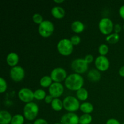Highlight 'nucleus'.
Listing matches in <instances>:
<instances>
[{"label": "nucleus", "instance_id": "39", "mask_svg": "<svg viewBox=\"0 0 124 124\" xmlns=\"http://www.w3.org/2000/svg\"><path fill=\"white\" fill-rule=\"evenodd\" d=\"M54 124H61V122H56V123H54Z\"/></svg>", "mask_w": 124, "mask_h": 124}, {"label": "nucleus", "instance_id": "10", "mask_svg": "<svg viewBox=\"0 0 124 124\" xmlns=\"http://www.w3.org/2000/svg\"><path fill=\"white\" fill-rule=\"evenodd\" d=\"M18 96L19 99L25 104L31 102L33 100L35 99L34 92L28 88H23L19 90Z\"/></svg>", "mask_w": 124, "mask_h": 124}, {"label": "nucleus", "instance_id": "42", "mask_svg": "<svg viewBox=\"0 0 124 124\" xmlns=\"http://www.w3.org/2000/svg\"><path fill=\"white\" fill-rule=\"evenodd\" d=\"M122 124H124V123H122Z\"/></svg>", "mask_w": 124, "mask_h": 124}, {"label": "nucleus", "instance_id": "14", "mask_svg": "<svg viewBox=\"0 0 124 124\" xmlns=\"http://www.w3.org/2000/svg\"><path fill=\"white\" fill-rule=\"evenodd\" d=\"M19 61V55L15 52H10L8 53L6 58V62L7 64L11 67L16 66Z\"/></svg>", "mask_w": 124, "mask_h": 124}, {"label": "nucleus", "instance_id": "19", "mask_svg": "<svg viewBox=\"0 0 124 124\" xmlns=\"http://www.w3.org/2000/svg\"><path fill=\"white\" fill-rule=\"evenodd\" d=\"M79 109L84 114H90L93 111L94 107L90 102H84L81 104Z\"/></svg>", "mask_w": 124, "mask_h": 124}, {"label": "nucleus", "instance_id": "5", "mask_svg": "<svg viewBox=\"0 0 124 124\" xmlns=\"http://www.w3.org/2000/svg\"><path fill=\"white\" fill-rule=\"evenodd\" d=\"M54 30V24L48 20H44L38 27L39 33L44 38L50 37L53 33Z\"/></svg>", "mask_w": 124, "mask_h": 124}, {"label": "nucleus", "instance_id": "28", "mask_svg": "<svg viewBox=\"0 0 124 124\" xmlns=\"http://www.w3.org/2000/svg\"><path fill=\"white\" fill-rule=\"evenodd\" d=\"M32 19H33V21L35 23L37 24H41L42 22L44 21V19H43V17L41 15L40 13H36L33 15L32 16Z\"/></svg>", "mask_w": 124, "mask_h": 124}, {"label": "nucleus", "instance_id": "33", "mask_svg": "<svg viewBox=\"0 0 124 124\" xmlns=\"http://www.w3.org/2000/svg\"><path fill=\"white\" fill-rule=\"evenodd\" d=\"M33 124H48V122L46 119L42 118H39L34 121Z\"/></svg>", "mask_w": 124, "mask_h": 124}, {"label": "nucleus", "instance_id": "37", "mask_svg": "<svg viewBox=\"0 0 124 124\" xmlns=\"http://www.w3.org/2000/svg\"><path fill=\"white\" fill-rule=\"evenodd\" d=\"M119 74L122 77H124V65L120 68L119 70Z\"/></svg>", "mask_w": 124, "mask_h": 124}, {"label": "nucleus", "instance_id": "41", "mask_svg": "<svg viewBox=\"0 0 124 124\" xmlns=\"http://www.w3.org/2000/svg\"><path fill=\"white\" fill-rule=\"evenodd\" d=\"M123 29H124V25H123Z\"/></svg>", "mask_w": 124, "mask_h": 124}, {"label": "nucleus", "instance_id": "4", "mask_svg": "<svg viewBox=\"0 0 124 124\" xmlns=\"http://www.w3.org/2000/svg\"><path fill=\"white\" fill-rule=\"evenodd\" d=\"M73 45L70 39L67 38L61 39L57 44V49L61 55L69 56L73 51Z\"/></svg>", "mask_w": 124, "mask_h": 124}, {"label": "nucleus", "instance_id": "35", "mask_svg": "<svg viewBox=\"0 0 124 124\" xmlns=\"http://www.w3.org/2000/svg\"><path fill=\"white\" fill-rule=\"evenodd\" d=\"M121 124L119 121L118 120L116 119L111 118L109 119L106 122V124Z\"/></svg>", "mask_w": 124, "mask_h": 124}, {"label": "nucleus", "instance_id": "20", "mask_svg": "<svg viewBox=\"0 0 124 124\" xmlns=\"http://www.w3.org/2000/svg\"><path fill=\"white\" fill-rule=\"evenodd\" d=\"M76 98L82 101H85L88 98V92L87 90L85 88H81L76 92Z\"/></svg>", "mask_w": 124, "mask_h": 124}, {"label": "nucleus", "instance_id": "26", "mask_svg": "<svg viewBox=\"0 0 124 124\" xmlns=\"http://www.w3.org/2000/svg\"><path fill=\"white\" fill-rule=\"evenodd\" d=\"M24 116L20 114H16L12 117L10 124H24Z\"/></svg>", "mask_w": 124, "mask_h": 124}, {"label": "nucleus", "instance_id": "11", "mask_svg": "<svg viewBox=\"0 0 124 124\" xmlns=\"http://www.w3.org/2000/svg\"><path fill=\"white\" fill-rule=\"evenodd\" d=\"M97 70L101 71H105L110 67V61L105 56H99L94 61Z\"/></svg>", "mask_w": 124, "mask_h": 124}, {"label": "nucleus", "instance_id": "32", "mask_svg": "<svg viewBox=\"0 0 124 124\" xmlns=\"http://www.w3.org/2000/svg\"><path fill=\"white\" fill-rule=\"evenodd\" d=\"M53 99H54V98H53L52 96H51L50 94H48V95L46 96V97L45 98L44 101L46 104H52V101H53Z\"/></svg>", "mask_w": 124, "mask_h": 124}, {"label": "nucleus", "instance_id": "1", "mask_svg": "<svg viewBox=\"0 0 124 124\" xmlns=\"http://www.w3.org/2000/svg\"><path fill=\"white\" fill-rule=\"evenodd\" d=\"M64 84L65 87L69 90L77 92L80 88H82L84 84V79L81 75L74 73L67 77Z\"/></svg>", "mask_w": 124, "mask_h": 124}, {"label": "nucleus", "instance_id": "38", "mask_svg": "<svg viewBox=\"0 0 124 124\" xmlns=\"http://www.w3.org/2000/svg\"><path fill=\"white\" fill-rule=\"evenodd\" d=\"M53 1L57 4H61V3H62V2H64V0H54Z\"/></svg>", "mask_w": 124, "mask_h": 124}, {"label": "nucleus", "instance_id": "17", "mask_svg": "<svg viewBox=\"0 0 124 124\" xmlns=\"http://www.w3.org/2000/svg\"><path fill=\"white\" fill-rule=\"evenodd\" d=\"M87 77L91 82H96L101 79V75L99 70L97 69H92L88 72Z\"/></svg>", "mask_w": 124, "mask_h": 124}, {"label": "nucleus", "instance_id": "3", "mask_svg": "<svg viewBox=\"0 0 124 124\" xmlns=\"http://www.w3.org/2000/svg\"><path fill=\"white\" fill-rule=\"evenodd\" d=\"M63 105L65 110L68 112L75 113L79 109V101L77 98L73 96H67L63 100Z\"/></svg>", "mask_w": 124, "mask_h": 124}, {"label": "nucleus", "instance_id": "16", "mask_svg": "<svg viewBox=\"0 0 124 124\" xmlns=\"http://www.w3.org/2000/svg\"><path fill=\"white\" fill-rule=\"evenodd\" d=\"M12 117L10 113L6 110L0 111V124H10L12 122Z\"/></svg>", "mask_w": 124, "mask_h": 124}, {"label": "nucleus", "instance_id": "18", "mask_svg": "<svg viewBox=\"0 0 124 124\" xmlns=\"http://www.w3.org/2000/svg\"><path fill=\"white\" fill-rule=\"evenodd\" d=\"M71 30L76 33H81L84 30L85 25L82 22L80 21H75L71 25Z\"/></svg>", "mask_w": 124, "mask_h": 124}, {"label": "nucleus", "instance_id": "15", "mask_svg": "<svg viewBox=\"0 0 124 124\" xmlns=\"http://www.w3.org/2000/svg\"><path fill=\"white\" fill-rule=\"evenodd\" d=\"M51 14L54 18L60 19L64 18L65 15V11L63 7L56 6L53 7L51 10Z\"/></svg>", "mask_w": 124, "mask_h": 124}, {"label": "nucleus", "instance_id": "13", "mask_svg": "<svg viewBox=\"0 0 124 124\" xmlns=\"http://www.w3.org/2000/svg\"><path fill=\"white\" fill-rule=\"evenodd\" d=\"M61 124H79V117L75 113L68 112L61 118Z\"/></svg>", "mask_w": 124, "mask_h": 124}, {"label": "nucleus", "instance_id": "21", "mask_svg": "<svg viewBox=\"0 0 124 124\" xmlns=\"http://www.w3.org/2000/svg\"><path fill=\"white\" fill-rule=\"evenodd\" d=\"M51 107L53 110L56 111H61L62 109L64 108L63 101H62L59 98H54L51 104Z\"/></svg>", "mask_w": 124, "mask_h": 124}, {"label": "nucleus", "instance_id": "24", "mask_svg": "<svg viewBox=\"0 0 124 124\" xmlns=\"http://www.w3.org/2000/svg\"><path fill=\"white\" fill-rule=\"evenodd\" d=\"M92 120L90 114H83L79 117V124H90Z\"/></svg>", "mask_w": 124, "mask_h": 124}, {"label": "nucleus", "instance_id": "29", "mask_svg": "<svg viewBox=\"0 0 124 124\" xmlns=\"http://www.w3.org/2000/svg\"><path fill=\"white\" fill-rule=\"evenodd\" d=\"M7 88V84L3 78H0V93H3Z\"/></svg>", "mask_w": 124, "mask_h": 124}, {"label": "nucleus", "instance_id": "2", "mask_svg": "<svg viewBox=\"0 0 124 124\" xmlns=\"http://www.w3.org/2000/svg\"><path fill=\"white\" fill-rule=\"evenodd\" d=\"M39 113V107L36 103L31 102L26 104L23 109L24 117L28 121H34L37 117Z\"/></svg>", "mask_w": 124, "mask_h": 124}, {"label": "nucleus", "instance_id": "25", "mask_svg": "<svg viewBox=\"0 0 124 124\" xmlns=\"http://www.w3.org/2000/svg\"><path fill=\"white\" fill-rule=\"evenodd\" d=\"M46 96L47 95L46 92L42 89H37L34 92V97L36 100H43L45 99Z\"/></svg>", "mask_w": 124, "mask_h": 124}, {"label": "nucleus", "instance_id": "27", "mask_svg": "<svg viewBox=\"0 0 124 124\" xmlns=\"http://www.w3.org/2000/svg\"><path fill=\"white\" fill-rule=\"evenodd\" d=\"M109 51L108 46L105 44H102L99 46L98 52L101 56H105Z\"/></svg>", "mask_w": 124, "mask_h": 124}, {"label": "nucleus", "instance_id": "7", "mask_svg": "<svg viewBox=\"0 0 124 124\" xmlns=\"http://www.w3.org/2000/svg\"><path fill=\"white\" fill-rule=\"evenodd\" d=\"M98 27L103 35L108 36L111 34V32L113 30L114 24L110 18H103L99 21Z\"/></svg>", "mask_w": 124, "mask_h": 124}, {"label": "nucleus", "instance_id": "12", "mask_svg": "<svg viewBox=\"0 0 124 124\" xmlns=\"http://www.w3.org/2000/svg\"><path fill=\"white\" fill-rule=\"evenodd\" d=\"M49 94L54 98H59L62 95L64 92V87L60 82H53L48 88Z\"/></svg>", "mask_w": 124, "mask_h": 124}, {"label": "nucleus", "instance_id": "9", "mask_svg": "<svg viewBox=\"0 0 124 124\" xmlns=\"http://www.w3.org/2000/svg\"><path fill=\"white\" fill-rule=\"evenodd\" d=\"M10 76L11 79L16 82L23 81L25 77V70L21 66L16 65L11 68L10 70Z\"/></svg>", "mask_w": 124, "mask_h": 124}, {"label": "nucleus", "instance_id": "34", "mask_svg": "<svg viewBox=\"0 0 124 124\" xmlns=\"http://www.w3.org/2000/svg\"><path fill=\"white\" fill-rule=\"evenodd\" d=\"M121 30H122V27L119 24H116L114 25L113 30L115 31V33L119 34V33L121 32Z\"/></svg>", "mask_w": 124, "mask_h": 124}, {"label": "nucleus", "instance_id": "36", "mask_svg": "<svg viewBox=\"0 0 124 124\" xmlns=\"http://www.w3.org/2000/svg\"><path fill=\"white\" fill-rule=\"evenodd\" d=\"M119 15L122 19H124V5H122L121 7L119 8Z\"/></svg>", "mask_w": 124, "mask_h": 124}, {"label": "nucleus", "instance_id": "40", "mask_svg": "<svg viewBox=\"0 0 124 124\" xmlns=\"http://www.w3.org/2000/svg\"><path fill=\"white\" fill-rule=\"evenodd\" d=\"M26 124H31V123H27Z\"/></svg>", "mask_w": 124, "mask_h": 124}, {"label": "nucleus", "instance_id": "6", "mask_svg": "<svg viewBox=\"0 0 124 124\" xmlns=\"http://www.w3.org/2000/svg\"><path fill=\"white\" fill-rule=\"evenodd\" d=\"M71 68L73 71L78 74H84L87 71L88 64L86 62L84 59L77 58L72 61L71 64Z\"/></svg>", "mask_w": 124, "mask_h": 124}, {"label": "nucleus", "instance_id": "8", "mask_svg": "<svg viewBox=\"0 0 124 124\" xmlns=\"http://www.w3.org/2000/svg\"><path fill=\"white\" fill-rule=\"evenodd\" d=\"M67 76L66 70L62 67L54 68L50 73V77L54 82L61 83L62 81H65Z\"/></svg>", "mask_w": 124, "mask_h": 124}, {"label": "nucleus", "instance_id": "31", "mask_svg": "<svg viewBox=\"0 0 124 124\" xmlns=\"http://www.w3.org/2000/svg\"><path fill=\"white\" fill-rule=\"evenodd\" d=\"M84 59L86 61V62H87L88 64H91V63L93 61V60H94V58H93V56L92 55V54H87V55H86L85 56Z\"/></svg>", "mask_w": 124, "mask_h": 124}, {"label": "nucleus", "instance_id": "22", "mask_svg": "<svg viewBox=\"0 0 124 124\" xmlns=\"http://www.w3.org/2000/svg\"><path fill=\"white\" fill-rule=\"evenodd\" d=\"M53 84V80L50 76H44L40 80V85L44 88H49Z\"/></svg>", "mask_w": 124, "mask_h": 124}, {"label": "nucleus", "instance_id": "23", "mask_svg": "<svg viewBox=\"0 0 124 124\" xmlns=\"http://www.w3.org/2000/svg\"><path fill=\"white\" fill-rule=\"evenodd\" d=\"M119 35L116 33H111L107 36L105 40H106V41L108 43L111 44H115L118 42V41H119Z\"/></svg>", "mask_w": 124, "mask_h": 124}, {"label": "nucleus", "instance_id": "30", "mask_svg": "<svg viewBox=\"0 0 124 124\" xmlns=\"http://www.w3.org/2000/svg\"><path fill=\"white\" fill-rule=\"evenodd\" d=\"M70 40L73 46H77L79 44H80V42H81V37L77 35H73V36H71V37L70 38Z\"/></svg>", "mask_w": 124, "mask_h": 124}]
</instances>
